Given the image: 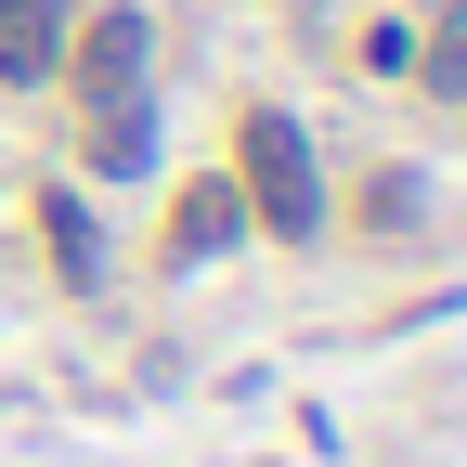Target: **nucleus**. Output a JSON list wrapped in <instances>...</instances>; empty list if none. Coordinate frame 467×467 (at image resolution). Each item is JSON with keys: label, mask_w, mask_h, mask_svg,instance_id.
Listing matches in <instances>:
<instances>
[{"label": "nucleus", "mask_w": 467, "mask_h": 467, "mask_svg": "<svg viewBox=\"0 0 467 467\" xmlns=\"http://www.w3.org/2000/svg\"><path fill=\"white\" fill-rule=\"evenodd\" d=\"M234 195H247V221L260 234H312L325 221V169H312V143H299V117H247V182H234Z\"/></svg>", "instance_id": "f257e3e1"}, {"label": "nucleus", "mask_w": 467, "mask_h": 467, "mask_svg": "<svg viewBox=\"0 0 467 467\" xmlns=\"http://www.w3.org/2000/svg\"><path fill=\"white\" fill-rule=\"evenodd\" d=\"M66 52H78V91H91V104H117V91H143L156 26H143V14H91V39H66Z\"/></svg>", "instance_id": "f03ea898"}, {"label": "nucleus", "mask_w": 467, "mask_h": 467, "mask_svg": "<svg viewBox=\"0 0 467 467\" xmlns=\"http://www.w3.org/2000/svg\"><path fill=\"white\" fill-rule=\"evenodd\" d=\"M66 66V0H0V78H52Z\"/></svg>", "instance_id": "7ed1b4c3"}, {"label": "nucleus", "mask_w": 467, "mask_h": 467, "mask_svg": "<svg viewBox=\"0 0 467 467\" xmlns=\"http://www.w3.org/2000/svg\"><path fill=\"white\" fill-rule=\"evenodd\" d=\"M91 169H104V182H143V169H156V104L143 91L91 104Z\"/></svg>", "instance_id": "20e7f679"}, {"label": "nucleus", "mask_w": 467, "mask_h": 467, "mask_svg": "<svg viewBox=\"0 0 467 467\" xmlns=\"http://www.w3.org/2000/svg\"><path fill=\"white\" fill-rule=\"evenodd\" d=\"M221 247H247V195H234V182H195L182 208H169V260H221Z\"/></svg>", "instance_id": "39448f33"}, {"label": "nucleus", "mask_w": 467, "mask_h": 467, "mask_svg": "<svg viewBox=\"0 0 467 467\" xmlns=\"http://www.w3.org/2000/svg\"><path fill=\"white\" fill-rule=\"evenodd\" d=\"M416 78L467 104V0H454V14H441V39H416Z\"/></svg>", "instance_id": "423d86ee"}, {"label": "nucleus", "mask_w": 467, "mask_h": 467, "mask_svg": "<svg viewBox=\"0 0 467 467\" xmlns=\"http://www.w3.org/2000/svg\"><path fill=\"white\" fill-rule=\"evenodd\" d=\"M52 260H66L78 285H91V260H104V247H91V221H78V195H52Z\"/></svg>", "instance_id": "0eeeda50"}]
</instances>
